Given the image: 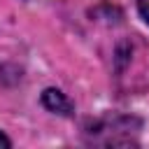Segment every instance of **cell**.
Here are the masks:
<instances>
[{"label": "cell", "instance_id": "3", "mask_svg": "<svg viewBox=\"0 0 149 149\" xmlns=\"http://www.w3.org/2000/svg\"><path fill=\"white\" fill-rule=\"evenodd\" d=\"M9 147H12V142H9V137L0 133V149H9Z\"/></svg>", "mask_w": 149, "mask_h": 149}, {"label": "cell", "instance_id": "1", "mask_svg": "<svg viewBox=\"0 0 149 149\" xmlns=\"http://www.w3.org/2000/svg\"><path fill=\"white\" fill-rule=\"evenodd\" d=\"M42 102L49 112H56V114H63V116H70L72 114V102L56 88H47L42 93Z\"/></svg>", "mask_w": 149, "mask_h": 149}, {"label": "cell", "instance_id": "2", "mask_svg": "<svg viewBox=\"0 0 149 149\" xmlns=\"http://www.w3.org/2000/svg\"><path fill=\"white\" fill-rule=\"evenodd\" d=\"M137 9H140L142 19L149 23V0H137Z\"/></svg>", "mask_w": 149, "mask_h": 149}]
</instances>
